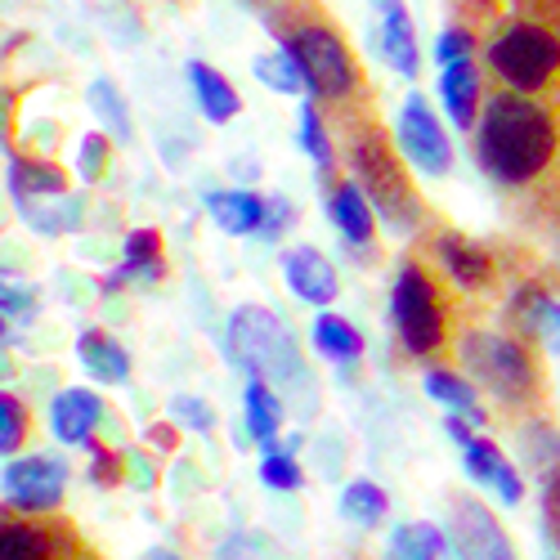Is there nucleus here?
Segmentation results:
<instances>
[{"instance_id": "nucleus-1", "label": "nucleus", "mask_w": 560, "mask_h": 560, "mask_svg": "<svg viewBox=\"0 0 560 560\" xmlns=\"http://www.w3.org/2000/svg\"><path fill=\"white\" fill-rule=\"evenodd\" d=\"M476 153L485 175H493L502 189H525L547 175L560 153V113L547 100L493 90L476 130Z\"/></svg>"}, {"instance_id": "nucleus-2", "label": "nucleus", "mask_w": 560, "mask_h": 560, "mask_svg": "<svg viewBox=\"0 0 560 560\" xmlns=\"http://www.w3.org/2000/svg\"><path fill=\"white\" fill-rule=\"evenodd\" d=\"M278 36H283V50L296 59L314 104L337 108L341 121L354 113H368L372 90L368 77L354 59V50L346 45V36L337 32L332 19H323L314 5L305 14H296L292 23H278Z\"/></svg>"}, {"instance_id": "nucleus-3", "label": "nucleus", "mask_w": 560, "mask_h": 560, "mask_svg": "<svg viewBox=\"0 0 560 560\" xmlns=\"http://www.w3.org/2000/svg\"><path fill=\"white\" fill-rule=\"evenodd\" d=\"M457 359L466 368V382L485 386L506 412L538 417L547 408V368H542L534 341H525L516 332L466 328L457 337Z\"/></svg>"}, {"instance_id": "nucleus-4", "label": "nucleus", "mask_w": 560, "mask_h": 560, "mask_svg": "<svg viewBox=\"0 0 560 560\" xmlns=\"http://www.w3.org/2000/svg\"><path fill=\"white\" fill-rule=\"evenodd\" d=\"M346 126V158H350V171H354V184L363 189V198L382 211V220L395 229V233H412L422 224L427 207L412 189V175L404 166V158L395 153L390 135L372 121V113H354L341 121Z\"/></svg>"}, {"instance_id": "nucleus-5", "label": "nucleus", "mask_w": 560, "mask_h": 560, "mask_svg": "<svg viewBox=\"0 0 560 560\" xmlns=\"http://www.w3.org/2000/svg\"><path fill=\"white\" fill-rule=\"evenodd\" d=\"M229 354L238 359L256 382H265L278 395H310V372L301 359L296 337L288 332V323L265 305H243L229 318Z\"/></svg>"}, {"instance_id": "nucleus-6", "label": "nucleus", "mask_w": 560, "mask_h": 560, "mask_svg": "<svg viewBox=\"0 0 560 560\" xmlns=\"http://www.w3.org/2000/svg\"><path fill=\"white\" fill-rule=\"evenodd\" d=\"M485 55H489V68L506 81V90L529 100H547L556 95V77H560V19L521 14L485 45Z\"/></svg>"}, {"instance_id": "nucleus-7", "label": "nucleus", "mask_w": 560, "mask_h": 560, "mask_svg": "<svg viewBox=\"0 0 560 560\" xmlns=\"http://www.w3.org/2000/svg\"><path fill=\"white\" fill-rule=\"evenodd\" d=\"M395 332L412 359H435L448 346V292L427 260H408L390 292Z\"/></svg>"}, {"instance_id": "nucleus-8", "label": "nucleus", "mask_w": 560, "mask_h": 560, "mask_svg": "<svg viewBox=\"0 0 560 560\" xmlns=\"http://www.w3.org/2000/svg\"><path fill=\"white\" fill-rule=\"evenodd\" d=\"M448 538L462 560H516V547H511L498 516L466 493L448 498Z\"/></svg>"}, {"instance_id": "nucleus-9", "label": "nucleus", "mask_w": 560, "mask_h": 560, "mask_svg": "<svg viewBox=\"0 0 560 560\" xmlns=\"http://www.w3.org/2000/svg\"><path fill=\"white\" fill-rule=\"evenodd\" d=\"M431 260H435V269L448 278V283L462 288V292H493V283H498L493 252L471 243L457 229H440L435 233V238H431Z\"/></svg>"}, {"instance_id": "nucleus-10", "label": "nucleus", "mask_w": 560, "mask_h": 560, "mask_svg": "<svg viewBox=\"0 0 560 560\" xmlns=\"http://www.w3.org/2000/svg\"><path fill=\"white\" fill-rule=\"evenodd\" d=\"M399 144L404 158L422 171V175H448L453 166V149H448V135L440 126V117L431 113V104L422 95H408L404 113H399Z\"/></svg>"}, {"instance_id": "nucleus-11", "label": "nucleus", "mask_w": 560, "mask_h": 560, "mask_svg": "<svg viewBox=\"0 0 560 560\" xmlns=\"http://www.w3.org/2000/svg\"><path fill=\"white\" fill-rule=\"evenodd\" d=\"M5 498L23 511H45L63 498V485H68V466L55 462V457H23V462H10L5 476Z\"/></svg>"}, {"instance_id": "nucleus-12", "label": "nucleus", "mask_w": 560, "mask_h": 560, "mask_svg": "<svg viewBox=\"0 0 560 560\" xmlns=\"http://www.w3.org/2000/svg\"><path fill=\"white\" fill-rule=\"evenodd\" d=\"M283 273H288V288H292L305 305H332L337 292H341L332 260L323 256L318 247H310V243L283 252Z\"/></svg>"}, {"instance_id": "nucleus-13", "label": "nucleus", "mask_w": 560, "mask_h": 560, "mask_svg": "<svg viewBox=\"0 0 560 560\" xmlns=\"http://www.w3.org/2000/svg\"><path fill=\"white\" fill-rule=\"evenodd\" d=\"M466 471H471V480L489 485L506 506H521V502H525V480H521V471L506 462V453H502L489 435H476L471 444H466Z\"/></svg>"}, {"instance_id": "nucleus-14", "label": "nucleus", "mask_w": 560, "mask_h": 560, "mask_svg": "<svg viewBox=\"0 0 560 560\" xmlns=\"http://www.w3.org/2000/svg\"><path fill=\"white\" fill-rule=\"evenodd\" d=\"M377 10H382V59L399 77L412 81L417 72H422V55H417V32H412L404 0H377Z\"/></svg>"}, {"instance_id": "nucleus-15", "label": "nucleus", "mask_w": 560, "mask_h": 560, "mask_svg": "<svg viewBox=\"0 0 560 560\" xmlns=\"http://www.w3.org/2000/svg\"><path fill=\"white\" fill-rule=\"evenodd\" d=\"M328 215L341 229V238L354 247H368L372 233H377V220H372V202L363 198V189L354 179H337L328 189Z\"/></svg>"}, {"instance_id": "nucleus-16", "label": "nucleus", "mask_w": 560, "mask_h": 560, "mask_svg": "<svg viewBox=\"0 0 560 560\" xmlns=\"http://www.w3.org/2000/svg\"><path fill=\"white\" fill-rule=\"evenodd\" d=\"M427 395L435 404H444L453 417H466L471 427H489V412L480 408V390L453 368H431L427 372Z\"/></svg>"}, {"instance_id": "nucleus-17", "label": "nucleus", "mask_w": 560, "mask_h": 560, "mask_svg": "<svg viewBox=\"0 0 560 560\" xmlns=\"http://www.w3.org/2000/svg\"><path fill=\"white\" fill-rule=\"evenodd\" d=\"M100 412H104L100 395H90V390H63L55 399V408H50V427H55V435L63 444H81L90 431H95Z\"/></svg>"}, {"instance_id": "nucleus-18", "label": "nucleus", "mask_w": 560, "mask_h": 560, "mask_svg": "<svg viewBox=\"0 0 560 560\" xmlns=\"http://www.w3.org/2000/svg\"><path fill=\"white\" fill-rule=\"evenodd\" d=\"M265 198L260 194H247V189H229V194H211L207 198V211H211V220L224 229V233H260V224H265Z\"/></svg>"}, {"instance_id": "nucleus-19", "label": "nucleus", "mask_w": 560, "mask_h": 560, "mask_svg": "<svg viewBox=\"0 0 560 560\" xmlns=\"http://www.w3.org/2000/svg\"><path fill=\"white\" fill-rule=\"evenodd\" d=\"M440 95L448 104L453 126L471 130L476 126V104H480V72H476V63L471 59H466V63H448L444 77H440Z\"/></svg>"}, {"instance_id": "nucleus-20", "label": "nucleus", "mask_w": 560, "mask_h": 560, "mask_svg": "<svg viewBox=\"0 0 560 560\" xmlns=\"http://www.w3.org/2000/svg\"><path fill=\"white\" fill-rule=\"evenodd\" d=\"M243 404H247V431H252V440H256L265 453H273V448H278V431H283V395L269 390L265 382L252 377Z\"/></svg>"}, {"instance_id": "nucleus-21", "label": "nucleus", "mask_w": 560, "mask_h": 560, "mask_svg": "<svg viewBox=\"0 0 560 560\" xmlns=\"http://www.w3.org/2000/svg\"><path fill=\"white\" fill-rule=\"evenodd\" d=\"M189 81H194V95H198L202 113H207L215 126H224L229 117H238L243 100H238V90L224 81V72H215L211 63H189Z\"/></svg>"}, {"instance_id": "nucleus-22", "label": "nucleus", "mask_w": 560, "mask_h": 560, "mask_svg": "<svg viewBox=\"0 0 560 560\" xmlns=\"http://www.w3.org/2000/svg\"><path fill=\"white\" fill-rule=\"evenodd\" d=\"M314 350L332 363H354V359H363V332L341 314H318L314 318Z\"/></svg>"}, {"instance_id": "nucleus-23", "label": "nucleus", "mask_w": 560, "mask_h": 560, "mask_svg": "<svg viewBox=\"0 0 560 560\" xmlns=\"http://www.w3.org/2000/svg\"><path fill=\"white\" fill-rule=\"evenodd\" d=\"M77 354H81V363L95 372L100 382H108V386L126 382V372H130V354H126L113 337H104V332H81Z\"/></svg>"}, {"instance_id": "nucleus-24", "label": "nucleus", "mask_w": 560, "mask_h": 560, "mask_svg": "<svg viewBox=\"0 0 560 560\" xmlns=\"http://www.w3.org/2000/svg\"><path fill=\"white\" fill-rule=\"evenodd\" d=\"M386 560H444V534L427 521H412V525H399L390 534V547H386Z\"/></svg>"}, {"instance_id": "nucleus-25", "label": "nucleus", "mask_w": 560, "mask_h": 560, "mask_svg": "<svg viewBox=\"0 0 560 560\" xmlns=\"http://www.w3.org/2000/svg\"><path fill=\"white\" fill-rule=\"evenodd\" d=\"M386 511H390V498H386L382 485H372V480H354V485H346V493H341V516H346V521L372 529V525H382V521H386Z\"/></svg>"}, {"instance_id": "nucleus-26", "label": "nucleus", "mask_w": 560, "mask_h": 560, "mask_svg": "<svg viewBox=\"0 0 560 560\" xmlns=\"http://www.w3.org/2000/svg\"><path fill=\"white\" fill-rule=\"evenodd\" d=\"M301 149L314 158V166H318L323 175H332V166H337L332 135H328V126H323L318 104H310V100H305V108H301Z\"/></svg>"}, {"instance_id": "nucleus-27", "label": "nucleus", "mask_w": 560, "mask_h": 560, "mask_svg": "<svg viewBox=\"0 0 560 560\" xmlns=\"http://www.w3.org/2000/svg\"><path fill=\"white\" fill-rule=\"evenodd\" d=\"M256 77H260L269 90H278V95H301V90H305V77H301V68H296V59H292L288 50L260 55V59H256Z\"/></svg>"}, {"instance_id": "nucleus-28", "label": "nucleus", "mask_w": 560, "mask_h": 560, "mask_svg": "<svg viewBox=\"0 0 560 560\" xmlns=\"http://www.w3.org/2000/svg\"><path fill=\"white\" fill-rule=\"evenodd\" d=\"M14 194H19V202L23 198H63V171L19 162L14 166Z\"/></svg>"}, {"instance_id": "nucleus-29", "label": "nucleus", "mask_w": 560, "mask_h": 560, "mask_svg": "<svg viewBox=\"0 0 560 560\" xmlns=\"http://www.w3.org/2000/svg\"><path fill=\"white\" fill-rule=\"evenodd\" d=\"M0 560H50V542L32 525H0Z\"/></svg>"}, {"instance_id": "nucleus-30", "label": "nucleus", "mask_w": 560, "mask_h": 560, "mask_svg": "<svg viewBox=\"0 0 560 560\" xmlns=\"http://www.w3.org/2000/svg\"><path fill=\"white\" fill-rule=\"evenodd\" d=\"M158 260H162V238L153 229H135L130 238H126V265H121V273L113 278V288L121 283V278H130V273H139V269H158Z\"/></svg>"}, {"instance_id": "nucleus-31", "label": "nucleus", "mask_w": 560, "mask_h": 560, "mask_svg": "<svg viewBox=\"0 0 560 560\" xmlns=\"http://www.w3.org/2000/svg\"><path fill=\"white\" fill-rule=\"evenodd\" d=\"M260 480H265L269 489H278V493H292V489H301V485H305L296 457H292V453H283V448L265 453V462H260Z\"/></svg>"}, {"instance_id": "nucleus-32", "label": "nucleus", "mask_w": 560, "mask_h": 560, "mask_svg": "<svg viewBox=\"0 0 560 560\" xmlns=\"http://www.w3.org/2000/svg\"><path fill=\"white\" fill-rule=\"evenodd\" d=\"M542 521H547V538L560 551V462L547 466V480H542Z\"/></svg>"}, {"instance_id": "nucleus-33", "label": "nucleus", "mask_w": 560, "mask_h": 560, "mask_svg": "<svg viewBox=\"0 0 560 560\" xmlns=\"http://www.w3.org/2000/svg\"><path fill=\"white\" fill-rule=\"evenodd\" d=\"M471 50H476V36L466 32V27H448V32L440 36V45H435V55H440L444 68H448V63H466V59H471Z\"/></svg>"}, {"instance_id": "nucleus-34", "label": "nucleus", "mask_w": 560, "mask_h": 560, "mask_svg": "<svg viewBox=\"0 0 560 560\" xmlns=\"http://www.w3.org/2000/svg\"><path fill=\"white\" fill-rule=\"evenodd\" d=\"M19 440H23V408H19V399L0 395V453L19 448Z\"/></svg>"}, {"instance_id": "nucleus-35", "label": "nucleus", "mask_w": 560, "mask_h": 560, "mask_svg": "<svg viewBox=\"0 0 560 560\" xmlns=\"http://www.w3.org/2000/svg\"><path fill=\"white\" fill-rule=\"evenodd\" d=\"M90 104H100V108L108 113V126H113L117 135H130V121H126V108H121V100L113 95V85H108V81H95V90H90Z\"/></svg>"}, {"instance_id": "nucleus-36", "label": "nucleus", "mask_w": 560, "mask_h": 560, "mask_svg": "<svg viewBox=\"0 0 560 560\" xmlns=\"http://www.w3.org/2000/svg\"><path fill=\"white\" fill-rule=\"evenodd\" d=\"M171 412L179 417L184 427H194V431H211L215 427V417H211V408L202 404V399H194V395H179L175 404H171Z\"/></svg>"}, {"instance_id": "nucleus-37", "label": "nucleus", "mask_w": 560, "mask_h": 560, "mask_svg": "<svg viewBox=\"0 0 560 560\" xmlns=\"http://www.w3.org/2000/svg\"><path fill=\"white\" fill-rule=\"evenodd\" d=\"M81 153H85V158H81V171H85V179H95V175H104V166H108V144H104V139H100V135H90Z\"/></svg>"}, {"instance_id": "nucleus-38", "label": "nucleus", "mask_w": 560, "mask_h": 560, "mask_svg": "<svg viewBox=\"0 0 560 560\" xmlns=\"http://www.w3.org/2000/svg\"><path fill=\"white\" fill-rule=\"evenodd\" d=\"M538 337L560 354V301H547L538 314Z\"/></svg>"}, {"instance_id": "nucleus-39", "label": "nucleus", "mask_w": 560, "mask_h": 560, "mask_svg": "<svg viewBox=\"0 0 560 560\" xmlns=\"http://www.w3.org/2000/svg\"><path fill=\"white\" fill-rule=\"evenodd\" d=\"M292 224V207L283 202V198H273L269 207H265V224H260V233L265 238H278V233H283Z\"/></svg>"}, {"instance_id": "nucleus-40", "label": "nucleus", "mask_w": 560, "mask_h": 560, "mask_svg": "<svg viewBox=\"0 0 560 560\" xmlns=\"http://www.w3.org/2000/svg\"><path fill=\"white\" fill-rule=\"evenodd\" d=\"M444 431H448V435H453V440H457L462 448H466V444H471V440H476V435H471V422H466V417H453V412L444 417Z\"/></svg>"}, {"instance_id": "nucleus-41", "label": "nucleus", "mask_w": 560, "mask_h": 560, "mask_svg": "<svg viewBox=\"0 0 560 560\" xmlns=\"http://www.w3.org/2000/svg\"><path fill=\"white\" fill-rule=\"evenodd\" d=\"M0 305L14 310V314H23V310H27V296H23V292H10V288H0Z\"/></svg>"}, {"instance_id": "nucleus-42", "label": "nucleus", "mask_w": 560, "mask_h": 560, "mask_svg": "<svg viewBox=\"0 0 560 560\" xmlns=\"http://www.w3.org/2000/svg\"><path fill=\"white\" fill-rule=\"evenodd\" d=\"M252 5H283V0H252Z\"/></svg>"}, {"instance_id": "nucleus-43", "label": "nucleus", "mask_w": 560, "mask_h": 560, "mask_svg": "<svg viewBox=\"0 0 560 560\" xmlns=\"http://www.w3.org/2000/svg\"><path fill=\"white\" fill-rule=\"evenodd\" d=\"M153 560H179V556H171V551H158V556H153Z\"/></svg>"}, {"instance_id": "nucleus-44", "label": "nucleus", "mask_w": 560, "mask_h": 560, "mask_svg": "<svg viewBox=\"0 0 560 560\" xmlns=\"http://www.w3.org/2000/svg\"><path fill=\"white\" fill-rule=\"evenodd\" d=\"M0 332H5V323H0Z\"/></svg>"}]
</instances>
